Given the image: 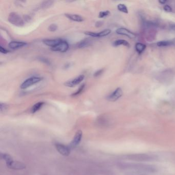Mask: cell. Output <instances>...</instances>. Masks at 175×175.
<instances>
[{
    "mask_svg": "<svg viewBox=\"0 0 175 175\" xmlns=\"http://www.w3.org/2000/svg\"><path fill=\"white\" fill-rule=\"evenodd\" d=\"M61 39H44L43 40V43L45 45L50 47L51 48H52L57 46L61 42Z\"/></svg>",
    "mask_w": 175,
    "mask_h": 175,
    "instance_id": "30bf717a",
    "label": "cell"
},
{
    "mask_svg": "<svg viewBox=\"0 0 175 175\" xmlns=\"http://www.w3.org/2000/svg\"><path fill=\"white\" fill-rule=\"evenodd\" d=\"M54 2L51 1H44L41 4V7L42 8H48L50 7L53 4Z\"/></svg>",
    "mask_w": 175,
    "mask_h": 175,
    "instance_id": "44dd1931",
    "label": "cell"
},
{
    "mask_svg": "<svg viewBox=\"0 0 175 175\" xmlns=\"http://www.w3.org/2000/svg\"><path fill=\"white\" fill-rule=\"evenodd\" d=\"M123 95V91L121 88H117V89L112 92L107 97V99L110 102H115L118 100Z\"/></svg>",
    "mask_w": 175,
    "mask_h": 175,
    "instance_id": "52a82bcc",
    "label": "cell"
},
{
    "mask_svg": "<svg viewBox=\"0 0 175 175\" xmlns=\"http://www.w3.org/2000/svg\"><path fill=\"white\" fill-rule=\"evenodd\" d=\"M42 78L39 77H32L24 81L20 85V88L22 89H27L31 86L39 83V82L42 81Z\"/></svg>",
    "mask_w": 175,
    "mask_h": 175,
    "instance_id": "7a4b0ae2",
    "label": "cell"
},
{
    "mask_svg": "<svg viewBox=\"0 0 175 175\" xmlns=\"http://www.w3.org/2000/svg\"><path fill=\"white\" fill-rule=\"evenodd\" d=\"M117 8L120 12H122L123 13H128V9H127V6L124 4H120L117 6Z\"/></svg>",
    "mask_w": 175,
    "mask_h": 175,
    "instance_id": "ac0fdd59",
    "label": "cell"
},
{
    "mask_svg": "<svg viewBox=\"0 0 175 175\" xmlns=\"http://www.w3.org/2000/svg\"><path fill=\"white\" fill-rule=\"evenodd\" d=\"M27 45V43L25 42L20 41H12L8 44V46L12 49H18L24 47Z\"/></svg>",
    "mask_w": 175,
    "mask_h": 175,
    "instance_id": "8fae6325",
    "label": "cell"
},
{
    "mask_svg": "<svg viewBox=\"0 0 175 175\" xmlns=\"http://www.w3.org/2000/svg\"><path fill=\"white\" fill-rule=\"evenodd\" d=\"M6 164L7 167L14 170H22L25 169L26 167V166L24 163L19 161L13 160V159L7 162Z\"/></svg>",
    "mask_w": 175,
    "mask_h": 175,
    "instance_id": "3957f363",
    "label": "cell"
},
{
    "mask_svg": "<svg viewBox=\"0 0 175 175\" xmlns=\"http://www.w3.org/2000/svg\"><path fill=\"white\" fill-rule=\"evenodd\" d=\"M55 147L57 151L63 156H67L70 154L71 149L68 146L60 143H55Z\"/></svg>",
    "mask_w": 175,
    "mask_h": 175,
    "instance_id": "277c9868",
    "label": "cell"
},
{
    "mask_svg": "<svg viewBox=\"0 0 175 175\" xmlns=\"http://www.w3.org/2000/svg\"><path fill=\"white\" fill-rule=\"evenodd\" d=\"M85 76L83 75H79V76L71 80L70 81H67L65 82V86L70 88H73L77 85L79 84L84 79Z\"/></svg>",
    "mask_w": 175,
    "mask_h": 175,
    "instance_id": "ba28073f",
    "label": "cell"
},
{
    "mask_svg": "<svg viewBox=\"0 0 175 175\" xmlns=\"http://www.w3.org/2000/svg\"><path fill=\"white\" fill-rule=\"evenodd\" d=\"M159 3L161 4H164L166 3L167 2V1H164V0H162V1H159Z\"/></svg>",
    "mask_w": 175,
    "mask_h": 175,
    "instance_id": "f546056e",
    "label": "cell"
},
{
    "mask_svg": "<svg viewBox=\"0 0 175 175\" xmlns=\"http://www.w3.org/2000/svg\"><path fill=\"white\" fill-rule=\"evenodd\" d=\"M85 87V85L84 84H83L81 85V86H80V88H79V89H78L76 92H74L73 94H72L71 96H72V97H76V96H78V95H79L80 94H81V93L83 92V91H84Z\"/></svg>",
    "mask_w": 175,
    "mask_h": 175,
    "instance_id": "d6986e66",
    "label": "cell"
},
{
    "mask_svg": "<svg viewBox=\"0 0 175 175\" xmlns=\"http://www.w3.org/2000/svg\"><path fill=\"white\" fill-rule=\"evenodd\" d=\"M45 103L44 102H39L34 104L31 109V112L32 114H34L36 112H38L39 110L42 108Z\"/></svg>",
    "mask_w": 175,
    "mask_h": 175,
    "instance_id": "5bb4252c",
    "label": "cell"
},
{
    "mask_svg": "<svg viewBox=\"0 0 175 175\" xmlns=\"http://www.w3.org/2000/svg\"><path fill=\"white\" fill-rule=\"evenodd\" d=\"M111 30L110 29H105L104 30L101 31L99 33H97V37H105L110 34Z\"/></svg>",
    "mask_w": 175,
    "mask_h": 175,
    "instance_id": "e0dca14e",
    "label": "cell"
},
{
    "mask_svg": "<svg viewBox=\"0 0 175 175\" xmlns=\"http://www.w3.org/2000/svg\"><path fill=\"white\" fill-rule=\"evenodd\" d=\"M0 52H1L2 54H8V52H9V50L7 49L4 47H2V46H0Z\"/></svg>",
    "mask_w": 175,
    "mask_h": 175,
    "instance_id": "4316f807",
    "label": "cell"
},
{
    "mask_svg": "<svg viewBox=\"0 0 175 175\" xmlns=\"http://www.w3.org/2000/svg\"><path fill=\"white\" fill-rule=\"evenodd\" d=\"M102 25H103V22H102L98 21L96 22L95 26H96V27H100L102 26Z\"/></svg>",
    "mask_w": 175,
    "mask_h": 175,
    "instance_id": "f1b7e54d",
    "label": "cell"
},
{
    "mask_svg": "<svg viewBox=\"0 0 175 175\" xmlns=\"http://www.w3.org/2000/svg\"><path fill=\"white\" fill-rule=\"evenodd\" d=\"M103 71H104V70H103V69L98 70L97 71H96V72L95 73L94 76L95 77H98L100 76L101 75H102V73H103Z\"/></svg>",
    "mask_w": 175,
    "mask_h": 175,
    "instance_id": "484cf974",
    "label": "cell"
},
{
    "mask_svg": "<svg viewBox=\"0 0 175 175\" xmlns=\"http://www.w3.org/2000/svg\"><path fill=\"white\" fill-rule=\"evenodd\" d=\"M7 108H8V105L6 104L2 103V102L0 103V110L1 112H5L7 110Z\"/></svg>",
    "mask_w": 175,
    "mask_h": 175,
    "instance_id": "cb8c5ba5",
    "label": "cell"
},
{
    "mask_svg": "<svg viewBox=\"0 0 175 175\" xmlns=\"http://www.w3.org/2000/svg\"><path fill=\"white\" fill-rule=\"evenodd\" d=\"M172 44V42L169 41H162L158 43L157 45L159 47H165V46L170 45Z\"/></svg>",
    "mask_w": 175,
    "mask_h": 175,
    "instance_id": "ffe728a7",
    "label": "cell"
},
{
    "mask_svg": "<svg viewBox=\"0 0 175 175\" xmlns=\"http://www.w3.org/2000/svg\"><path fill=\"white\" fill-rule=\"evenodd\" d=\"M116 32L117 34L127 36V37H128V38H131V39H133V38H135L136 37V35L134 33H132L128 29L124 28H118L116 30Z\"/></svg>",
    "mask_w": 175,
    "mask_h": 175,
    "instance_id": "9c48e42d",
    "label": "cell"
},
{
    "mask_svg": "<svg viewBox=\"0 0 175 175\" xmlns=\"http://www.w3.org/2000/svg\"><path fill=\"white\" fill-rule=\"evenodd\" d=\"M92 41L91 39H85L80 41L78 44V47L79 48H84L88 47L91 45Z\"/></svg>",
    "mask_w": 175,
    "mask_h": 175,
    "instance_id": "4fadbf2b",
    "label": "cell"
},
{
    "mask_svg": "<svg viewBox=\"0 0 175 175\" xmlns=\"http://www.w3.org/2000/svg\"><path fill=\"white\" fill-rule=\"evenodd\" d=\"M38 60H39L41 62H43V63H44L46 64H48V65H49L50 64V61H49L47 59L45 58L40 57V58H39Z\"/></svg>",
    "mask_w": 175,
    "mask_h": 175,
    "instance_id": "d4e9b609",
    "label": "cell"
},
{
    "mask_svg": "<svg viewBox=\"0 0 175 175\" xmlns=\"http://www.w3.org/2000/svg\"><path fill=\"white\" fill-rule=\"evenodd\" d=\"M8 21L10 24L17 27L24 25V21L21 16L16 12H12L8 16Z\"/></svg>",
    "mask_w": 175,
    "mask_h": 175,
    "instance_id": "6da1fadb",
    "label": "cell"
},
{
    "mask_svg": "<svg viewBox=\"0 0 175 175\" xmlns=\"http://www.w3.org/2000/svg\"><path fill=\"white\" fill-rule=\"evenodd\" d=\"M110 14V12L109 10H105V11H102L99 12V18H104L105 17L109 16Z\"/></svg>",
    "mask_w": 175,
    "mask_h": 175,
    "instance_id": "7402d4cb",
    "label": "cell"
},
{
    "mask_svg": "<svg viewBox=\"0 0 175 175\" xmlns=\"http://www.w3.org/2000/svg\"><path fill=\"white\" fill-rule=\"evenodd\" d=\"M48 29L50 32H55L58 29V26L55 24H52L48 26Z\"/></svg>",
    "mask_w": 175,
    "mask_h": 175,
    "instance_id": "603a6c76",
    "label": "cell"
},
{
    "mask_svg": "<svg viewBox=\"0 0 175 175\" xmlns=\"http://www.w3.org/2000/svg\"><path fill=\"white\" fill-rule=\"evenodd\" d=\"M163 9L166 12H172V9L171 7L169 5H166L164 6Z\"/></svg>",
    "mask_w": 175,
    "mask_h": 175,
    "instance_id": "83f0119b",
    "label": "cell"
},
{
    "mask_svg": "<svg viewBox=\"0 0 175 175\" xmlns=\"http://www.w3.org/2000/svg\"><path fill=\"white\" fill-rule=\"evenodd\" d=\"M69 44L66 41L62 39L61 42L55 47L51 48L54 52H66L69 49Z\"/></svg>",
    "mask_w": 175,
    "mask_h": 175,
    "instance_id": "8992f818",
    "label": "cell"
},
{
    "mask_svg": "<svg viewBox=\"0 0 175 175\" xmlns=\"http://www.w3.org/2000/svg\"><path fill=\"white\" fill-rule=\"evenodd\" d=\"M65 16L68 19L70 20L73 21L77 22H82L84 21L83 17L79 15L76 14H70V13H66L65 15Z\"/></svg>",
    "mask_w": 175,
    "mask_h": 175,
    "instance_id": "7c38bea8",
    "label": "cell"
},
{
    "mask_svg": "<svg viewBox=\"0 0 175 175\" xmlns=\"http://www.w3.org/2000/svg\"><path fill=\"white\" fill-rule=\"evenodd\" d=\"M82 136H83L82 131L80 130L77 131L75 136L73 137V139L72 140V141H71L70 145H68L70 149L76 148L77 146L79 145L80 143L82 140Z\"/></svg>",
    "mask_w": 175,
    "mask_h": 175,
    "instance_id": "5b68a950",
    "label": "cell"
},
{
    "mask_svg": "<svg viewBox=\"0 0 175 175\" xmlns=\"http://www.w3.org/2000/svg\"><path fill=\"white\" fill-rule=\"evenodd\" d=\"M146 45L141 43H137L135 46V49L139 54L142 53L146 48Z\"/></svg>",
    "mask_w": 175,
    "mask_h": 175,
    "instance_id": "2e32d148",
    "label": "cell"
},
{
    "mask_svg": "<svg viewBox=\"0 0 175 175\" xmlns=\"http://www.w3.org/2000/svg\"><path fill=\"white\" fill-rule=\"evenodd\" d=\"M120 45L125 46L127 47H129L130 46V44L127 41L124 40H121V39L117 40L113 43V46L115 47Z\"/></svg>",
    "mask_w": 175,
    "mask_h": 175,
    "instance_id": "9a60e30c",
    "label": "cell"
}]
</instances>
